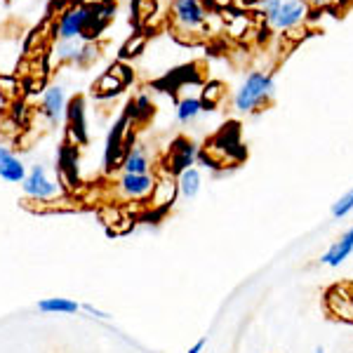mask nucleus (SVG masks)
Segmentation results:
<instances>
[{
	"mask_svg": "<svg viewBox=\"0 0 353 353\" xmlns=\"http://www.w3.org/2000/svg\"><path fill=\"white\" fill-rule=\"evenodd\" d=\"M276 83H273V73L266 71H250L248 78L243 81V85L238 88L236 97H233V106L241 113H252L259 111L261 106L269 104V99L273 97Z\"/></svg>",
	"mask_w": 353,
	"mask_h": 353,
	"instance_id": "nucleus-3",
	"label": "nucleus"
},
{
	"mask_svg": "<svg viewBox=\"0 0 353 353\" xmlns=\"http://www.w3.org/2000/svg\"><path fill=\"white\" fill-rule=\"evenodd\" d=\"M146 43H149V31L141 28V31L132 33L128 41L123 43L121 52H118V61H130V59H137L141 52L146 50Z\"/></svg>",
	"mask_w": 353,
	"mask_h": 353,
	"instance_id": "nucleus-19",
	"label": "nucleus"
},
{
	"mask_svg": "<svg viewBox=\"0 0 353 353\" xmlns=\"http://www.w3.org/2000/svg\"><path fill=\"white\" fill-rule=\"evenodd\" d=\"M205 341H208L205 337H203V339H198L196 344H193L191 349H189V353H203V349H205Z\"/></svg>",
	"mask_w": 353,
	"mask_h": 353,
	"instance_id": "nucleus-31",
	"label": "nucleus"
},
{
	"mask_svg": "<svg viewBox=\"0 0 353 353\" xmlns=\"http://www.w3.org/2000/svg\"><path fill=\"white\" fill-rule=\"evenodd\" d=\"M99 57H101V43L99 41H83V50H81V57H78L76 66L88 68V66H92Z\"/></svg>",
	"mask_w": 353,
	"mask_h": 353,
	"instance_id": "nucleus-25",
	"label": "nucleus"
},
{
	"mask_svg": "<svg viewBox=\"0 0 353 353\" xmlns=\"http://www.w3.org/2000/svg\"><path fill=\"white\" fill-rule=\"evenodd\" d=\"M38 311L45 313V316H73V313L81 311V304L68 297H48L38 301Z\"/></svg>",
	"mask_w": 353,
	"mask_h": 353,
	"instance_id": "nucleus-16",
	"label": "nucleus"
},
{
	"mask_svg": "<svg viewBox=\"0 0 353 353\" xmlns=\"http://www.w3.org/2000/svg\"><path fill=\"white\" fill-rule=\"evenodd\" d=\"M212 14L214 12L205 8L203 0H172L168 24L179 41L198 43L208 36L205 31H210V17Z\"/></svg>",
	"mask_w": 353,
	"mask_h": 353,
	"instance_id": "nucleus-1",
	"label": "nucleus"
},
{
	"mask_svg": "<svg viewBox=\"0 0 353 353\" xmlns=\"http://www.w3.org/2000/svg\"><path fill=\"white\" fill-rule=\"evenodd\" d=\"M109 71L118 78V81H123V83H125V88H128V85H132V81H134L132 66H128L125 61H113V64L109 66Z\"/></svg>",
	"mask_w": 353,
	"mask_h": 353,
	"instance_id": "nucleus-27",
	"label": "nucleus"
},
{
	"mask_svg": "<svg viewBox=\"0 0 353 353\" xmlns=\"http://www.w3.org/2000/svg\"><path fill=\"white\" fill-rule=\"evenodd\" d=\"M88 109H85V99L81 94L71 97L66 104V130H68V137H71V141H76V144H85L88 141Z\"/></svg>",
	"mask_w": 353,
	"mask_h": 353,
	"instance_id": "nucleus-10",
	"label": "nucleus"
},
{
	"mask_svg": "<svg viewBox=\"0 0 353 353\" xmlns=\"http://www.w3.org/2000/svg\"><path fill=\"white\" fill-rule=\"evenodd\" d=\"M198 146L193 144L189 137H176V139L170 144L168 149V156H165V168L163 172L172 174V176H179L184 170H189L196 165L198 161Z\"/></svg>",
	"mask_w": 353,
	"mask_h": 353,
	"instance_id": "nucleus-7",
	"label": "nucleus"
},
{
	"mask_svg": "<svg viewBox=\"0 0 353 353\" xmlns=\"http://www.w3.org/2000/svg\"><path fill=\"white\" fill-rule=\"evenodd\" d=\"M156 176L153 174H128L123 172L121 179L116 181V191L123 201H146L151 198Z\"/></svg>",
	"mask_w": 353,
	"mask_h": 353,
	"instance_id": "nucleus-9",
	"label": "nucleus"
},
{
	"mask_svg": "<svg viewBox=\"0 0 353 353\" xmlns=\"http://www.w3.org/2000/svg\"><path fill=\"white\" fill-rule=\"evenodd\" d=\"M81 311L88 313L90 318H97V321H111V313H106V311H101V309H97V306L92 304H81Z\"/></svg>",
	"mask_w": 353,
	"mask_h": 353,
	"instance_id": "nucleus-29",
	"label": "nucleus"
},
{
	"mask_svg": "<svg viewBox=\"0 0 353 353\" xmlns=\"http://www.w3.org/2000/svg\"><path fill=\"white\" fill-rule=\"evenodd\" d=\"M257 10L271 31H294L309 19V5L304 0H259Z\"/></svg>",
	"mask_w": 353,
	"mask_h": 353,
	"instance_id": "nucleus-2",
	"label": "nucleus"
},
{
	"mask_svg": "<svg viewBox=\"0 0 353 353\" xmlns=\"http://www.w3.org/2000/svg\"><path fill=\"white\" fill-rule=\"evenodd\" d=\"M130 128H132V123H130V118L125 116V111H123V116L118 118L116 125L111 128L109 137H106V149H104L106 172H113V170L123 165L125 153L130 149Z\"/></svg>",
	"mask_w": 353,
	"mask_h": 353,
	"instance_id": "nucleus-4",
	"label": "nucleus"
},
{
	"mask_svg": "<svg viewBox=\"0 0 353 353\" xmlns=\"http://www.w3.org/2000/svg\"><path fill=\"white\" fill-rule=\"evenodd\" d=\"M26 165L10 146L0 144V179L8 184H21L26 176Z\"/></svg>",
	"mask_w": 353,
	"mask_h": 353,
	"instance_id": "nucleus-12",
	"label": "nucleus"
},
{
	"mask_svg": "<svg viewBox=\"0 0 353 353\" xmlns=\"http://www.w3.org/2000/svg\"><path fill=\"white\" fill-rule=\"evenodd\" d=\"M351 210H353V189L346 191L344 196H341L339 201L332 205V217L341 219V217H346V214H349Z\"/></svg>",
	"mask_w": 353,
	"mask_h": 353,
	"instance_id": "nucleus-28",
	"label": "nucleus"
},
{
	"mask_svg": "<svg viewBox=\"0 0 353 353\" xmlns=\"http://www.w3.org/2000/svg\"><path fill=\"white\" fill-rule=\"evenodd\" d=\"M176 184H179V193L184 198H196L201 193V186H203V174L198 168H189L184 170L179 176H176Z\"/></svg>",
	"mask_w": 353,
	"mask_h": 353,
	"instance_id": "nucleus-20",
	"label": "nucleus"
},
{
	"mask_svg": "<svg viewBox=\"0 0 353 353\" xmlns=\"http://www.w3.org/2000/svg\"><path fill=\"white\" fill-rule=\"evenodd\" d=\"M66 104H68V97L64 85H45L43 94H41V104H38V113L48 121L50 128L59 125L64 121V113H66Z\"/></svg>",
	"mask_w": 353,
	"mask_h": 353,
	"instance_id": "nucleus-8",
	"label": "nucleus"
},
{
	"mask_svg": "<svg viewBox=\"0 0 353 353\" xmlns=\"http://www.w3.org/2000/svg\"><path fill=\"white\" fill-rule=\"evenodd\" d=\"M226 94V85L219 83V81H210L208 85L203 88V97H201V104H203V113L212 111L214 106L224 99Z\"/></svg>",
	"mask_w": 353,
	"mask_h": 353,
	"instance_id": "nucleus-23",
	"label": "nucleus"
},
{
	"mask_svg": "<svg viewBox=\"0 0 353 353\" xmlns=\"http://www.w3.org/2000/svg\"><path fill=\"white\" fill-rule=\"evenodd\" d=\"M250 26H252V21H250V17L245 12H236L229 19H224V31L231 38H243V33H248Z\"/></svg>",
	"mask_w": 353,
	"mask_h": 353,
	"instance_id": "nucleus-24",
	"label": "nucleus"
},
{
	"mask_svg": "<svg viewBox=\"0 0 353 353\" xmlns=\"http://www.w3.org/2000/svg\"><path fill=\"white\" fill-rule=\"evenodd\" d=\"M121 168H123V172H128V174H151V158H149L146 146H141V144L130 146Z\"/></svg>",
	"mask_w": 353,
	"mask_h": 353,
	"instance_id": "nucleus-13",
	"label": "nucleus"
},
{
	"mask_svg": "<svg viewBox=\"0 0 353 353\" xmlns=\"http://www.w3.org/2000/svg\"><path fill=\"white\" fill-rule=\"evenodd\" d=\"M21 191H24L26 198H31V201H52V198L61 196V184H57V181L50 176L48 168L41 163L31 165V170L26 172L24 181H21Z\"/></svg>",
	"mask_w": 353,
	"mask_h": 353,
	"instance_id": "nucleus-5",
	"label": "nucleus"
},
{
	"mask_svg": "<svg viewBox=\"0 0 353 353\" xmlns=\"http://www.w3.org/2000/svg\"><path fill=\"white\" fill-rule=\"evenodd\" d=\"M125 92V83L118 81L111 71H104L99 78L94 81L92 85V97L97 101H109V99H116Z\"/></svg>",
	"mask_w": 353,
	"mask_h": 353,
	"instance_id": "nucleus-15",
	"label": "nucleus"
},
{
	"mask_svg": "<svg viewBox=\"0 0 353 353\" xmlns=\"http://www.w3.org/2000/svg\"><path fill=\"white\" fill-rule=\"evenodd\" d=\"M19 94H21V81H17V76H12V73L0 76V99L17 101Z\"/></svg>",
	"mask_w": 353,
	"mask_h": 353,
	"instance_id": "nucleus-26",
	"label": "nucleus"
},
{
	"mask_svg": "<svg viewBox=\"0 0 353 353\" xmlns=\"http://www.w3.org/2000/svg\"><path fill=\"white\" fill-rule=\"evenodd\" d=\"M306 5H309V8H321V10H325V8H330V3H332V0H304Z\"/></svg>",
	"mask_w": 353,
	"mask_h": 353,
	"instance_id": "nucleus-30",
	"label": "nucleus"
},
{
	"mask_svg": "<svg viewBox=\"0 0 353 353\" xmlns=\"http://www.w3.org/2000/svg\"><path fill=\"white\" fill-rule=\"evenodd\" d=\"M130 12H132V21L137 26L151 24V19L158 14V0H132Z\"/></svg>",
	"mask_w": 353,
	"mask_h": 353,
	"instance_id": "nucleus-21",
	"label": "nucleus"
},
{
	"mask_svg": "<svg viewBox=\"0 0 353 353\" xmlns=\"http://www.w3.org/2000/svg\"><path fill=\"white\" fill-rule=\"evenodd\" d=\"M125 116L130 118L132 125H141L146 123L153 116V104L146 94H137L128 106H125Z\"/></svg>",
	"mask_w": 353,
	"mask_h": 353,
	"instance_id": "nucleus-18",
	"label": "nucleus"
},
{
	"mask_svg": "<svg viewBox=\"0 0 353 353\" xmlns=\"http://www.w3.org/2000/svg\"><path fill=\"white\" fill-rule=\"evenodd\" d=\"M325 313L332 321L353 325V283H334L325 290L323 297Z\"/></svg>",
	"mask_w": 353,
	"mask_h": 353,
	"instance_id": "nucleus-6",
	"label": "nucleus"
},
{
	"mask_svg": "<svg viewBox=\"0 0 353 353\" xmlns=\"http://www.w3.org/2000/svg\"><path fill=\"white\" fill-rule=\"evenodd\" d=\"M179 196V184H176V176L161 172V176H156V186H153L151 193V208L158 210V212H165L170 210Z\"/></svg>",
	"mask_w": 353,
	"mask_h": 353,
	"instance_id": "nucleus-11",
	"label": "nucleus"
},
{
	"mask_svg": "<svg viewBox=\"0 0 353 353\" xmlns=\"http://www.w3.org/2000/svg\"><path fill=\"white\" fill-rule=\"evenodd\" d=\"M351 252H353V229L346 231L344 236H341L339 241L334 243L325 254H323L321 261H323V264H327V266H339Z\"/></svg>",
	"mask_w": 353,
	"mask_h": 353,
	"instance_id": "nucleus-17",
	"label": "nucleus"
},
{
	"mask_svg": "<svg viewBox=\"0 0 353 353\" xmlns=\"http://www.w3.org/2000/svg\"><path fill=\"white\" fill-rule=\"evenodd\" d=\"M81 50H83V38H78V41H54L52 50H50V61L57 66H64V64L76 66Z\"/></svg>",
	"mask_w": 353,
	"mask_h": 353,
	"instance_id": "nucleus-14",
	"label": "nucleus"
},
{
	"mask_svg": "<svg viewBox=\"0 0 353 353\" xmlns=\"http://www.w3.org/2000/svg\"><path fill=\"white\" fill-rule=\"evenodd\" d=\"M316 353H325V351H323V349H321V346H318V349H316Z\"/></svg>",
	"mask_w": 353,
	"mask_h": 353,
	"instance_id": "nucleus-32",
	"label": "nucleus"
},
{
	"mask_svg": "<svg viewBox=\"0 0 353 353\" xmlns=\"http://www.w3.org/2000/svg\"><path fill=\"white\" fill-rule=\"evenodd\" d=\"M201 113H203V104L198 97H181V99L176 101V121L181 125L193 123Z\"/></svg>",
	"mask_w": 353,
	"mask_h": 353,
	"instance_id": "nucleus-22",
	"label": "nucleus"
},
{
	"mask_svg": "<svg viewBox=\"0 0 353 353\" xmlns=\"http://www.w3.org/2000/svg\"><path fill=\"white\" fill-rule=\"evenodd\" d=\"M332 3H334V0H332Z\"/></svg>",
	"mask_w": 353,
	"mask_h": 353,
	"instance_id": "nucleus-33",
	"label": "nucleus"
}]
</instances>
